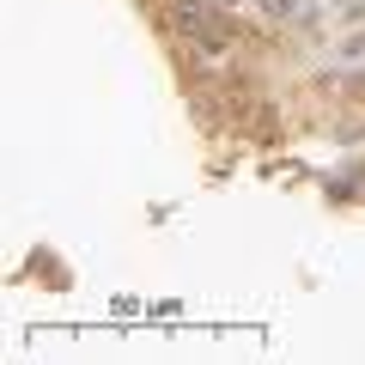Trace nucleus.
Instances as JSON below:
<instances>
[{"instance_id":"obj_1","label":"nucleus","mask_w":365,"mask_h":365,"mask_svg":"<svg viewBox=\"0 0 365 365\" xmlns=\"http://www.w3.org/2000/svg\"><path fill=\"white\" fill-rule=\"evenodd\" d=\"M177 25L189 31V37H195L207 55H220L225 43H232V25H225V19L213 13V6H201V0H182V6H177Z\"/></svg>"}]
</instances>
